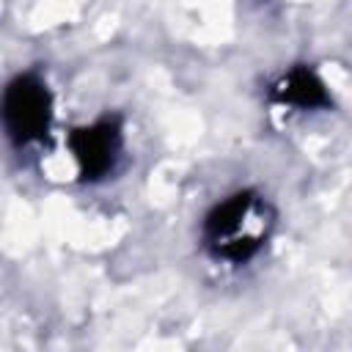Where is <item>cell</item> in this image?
I'll return each instance as SVG.
<instances>
[{"mask_svg": "<svg viewBox=\"0 0 352 352\" xmlns=\"http://www.w3.org/2000/svg\"><path fill=\"white\" fill-rule=\"evenodd\" d=\"M267 96L272 104L280 107H294V110H330L333 107V96L324 85V80L316 74V69L297 63L292 69H286L283 74H278V80L270 82Z\"/></svg>", "mask_w": 352, "mask_h": 352, "instance_id": "cell-4", "label": "cell"}, {"mask_svg": "<svg viewBox=\"0 0 352 352\" xmlns=\"http://www.w3.org/2000/svg\"><path fill=\"white\" fill-rule=\"evenodd\" d=\"M66 146L74 157L77 176L85 184H96L107 179L124 151V121L116 113L99 116L91 124L72 126L66 135Z\"/></svg>", "mask_w": 352, "mask_h": 352, "instance_id": "cell-3", "label": "cell"}, {"mask_svg": "<svg viewBox=\"0 0 352 352\" xmlns=\"http://www.w3.org/2000/svg\"><path fill=\"white\" fill-rule=\"evenodd\" d=\"M3 126L16 148L41 143L50 138L55 102L47 80L36 72H22L8 80L3 91Z\"/></svg>", "mask_w": 352, "mask_h": 352, "instance_id": "cell-2", "label": "cell"}, {"mask_svg": "<svg viewBox=\"0 0 352 352\" xmlns=\"http://www.w3.org/2000/svg\"><path fill=\"white\" fill-rule=\"evenodd\" d=\"M275 228L272 204L256 190H236L217 201L201 223V242L214 261L248 264L253 261Z\"/></svg>", "mask_w": 352, "mask_h": 352, "instance_id": "cell-1", "label": "cell"}]
</instances>
